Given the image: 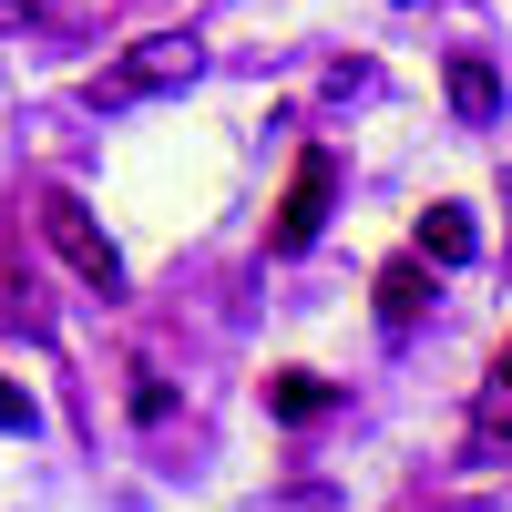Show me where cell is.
<instances>
[{
	"instance_id": "3957f363",
	"label": "cell",
	"mask_w": 512,
	"mask_h": 512,
	"mask_svg": "<svg viewBox=\"0 0 512 512\" xmlns=\"http://www.w3.org/2000/svg\"><path fill=\"white\" fill-rule=\"evenodd\" d=\"M41 236L62 246V267H72L82 287H103V297H123V256H113V236L93 226V205H82V195H41Z\"/></svg>"
},
{
	"instance_id": "6da1fadb",
	"label": "cell",
	"mask_w": 512,
	"mask_h": 512,
	"mask_svg": "<svg viewBox=\"0 0 512 512\" xmlns=\"http://www.w3.org/2000/svg\"><path fill=\"white\" fill-rule=\"evenodd\" d=\"M205 72V41L195 31H154V41H134L113 72H93V103H144V93H185V82Z\"/></svg>"
},
{
	"instance_id": "277c9868",
	"label": "cell",
	"mask_w": 512,
	"mask_h": 512,
	"mask_svg": "<svg viewBox=\"0 0 512 512\" xmlns=\"http://www.w3.org/2000/svg\"><path fill=\"white\" fill-rule=\"evenodd\" d=\"M472 216H461V205H431V216H420V256H431V267H472Z\"/></svg>"
},
{
	"instance_id": "30bf717a",
	"label": "cell",
	"mask_w": 512,
	"mask_h": 512,
	"mask_svg": "<svg viewBox=\"0 0 512 512\" xmlns=\"http://www.w3.org/2000/svg\"><path fill=\"white\" fill-rule=\"evenodd\" d=\"M502 390H512V338H502Z\"/></svg>"
},
{
	"instance_id": "5b68a950",
	"label": "cell",
	"mask_w": 512,
	"mask_h": 512,
	"mask_svg": "<svg viewBox=\"0 0 512 512\" xmlns=\"http://www.w3.org/2000/svg\"><path fill=\"white\" fill-rule=\"evenodd\" d=\"M451 103L472 113V123H492V113H502V82H492V62H482V52H451Z\"/></svg>"
},
{
	"instance_id": "8992f818",
	"label": "cell",
	"mask_w": 512,
	"mask_h": 512,
	"mask_svg": "<svg viewBox=\"0 0 512 512\" xmlns=\"http://www.w3.org/2000/svg\"><path fill=\"white\" fill-rule=\"evenodd\" d=\"M328 400H338V390H328L318 369H277V379H267V410H277V420H318Z\"/></svg>"
},
{
	"instance_id": "9c48e42d",
	"label": "cell",
	"mask_w": 512,
	"mask_h": 512,
	"mask_svg": "<svg viewBox=\"0 0 512 512\" xmlns=\"http://www.w3.org/2000/svg\"><path fill=\"white\" fill-rule=\"evenodd\" d=\"M0 318H21V277L11 267H0Z\"/></svg>"
},
{
	"instance_id": "52a82bcc",
	"label": "cell",
	"mask_w": 512,
	"mask_h": 512,
	"mask_svg": "<svg viewBox=\"0 0 512 512\" xmlns=\"http://www.w3.org/2000/svg\"><path fill=\"white\" fill-rule=\"evenodd\" d=\"M379 318H390V328L420 318V267H390V277H379Z\"/></svg>"
},
{
	"instance_id": "7a4b0ae2",
	"label": "cell",
	"mask_w": 512,
	"mask_h": 512,
	"mask_svg": "<svg viewBox=\"0 0 512 512\" xmlns=\"http://www.w3.org/2000/svg\"><path fill=\"white\" fill-rule=\"evenodd\" d=\"M328 205H338V154L308 144V154H297V175H287V195H277V216H267V246H277V256H308L318 226H328Z\"/></svg>"
},
{
	"instance_id": "ba28073f",
	"label": "cell",
	"mask_w": 512,
	"mask_h": 512,
	"mask_svg": "<svg viewBox=\"0 0 512 512\" xmlns=\"http://www.w3.org/2000/svg\"><path fill=\"white\" fill-rule=\"evenodd\" d=\"M0 431H41V410H31V390H11V379H0Z\"/></svg>"
}]
</instances>
